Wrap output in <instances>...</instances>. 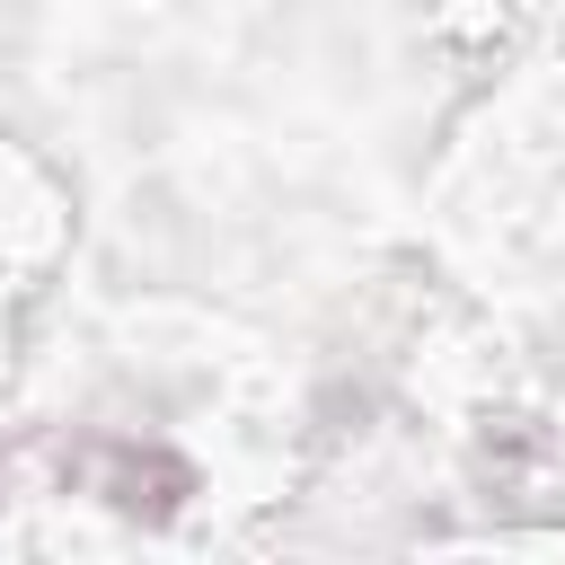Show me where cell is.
Wrapping results in <instances>:
<instances>
[{
  "label": "cell",
  "mask_w": 565,
  "mask_h": 565,
  "mask_svg": "<svg viewBox=\"0 0 565 565\" xmlns=\"http://www.w3.org/2000/svg\"><path fill=\"white\" fill-rule=\"evenodd\" d=\"M88 486L115 503V512H132V521H168L185 494H194V468L177 459V450H141V441H97L88 450Z\"/></svg>",
  "instance_id": "1"
}]
</instances>
